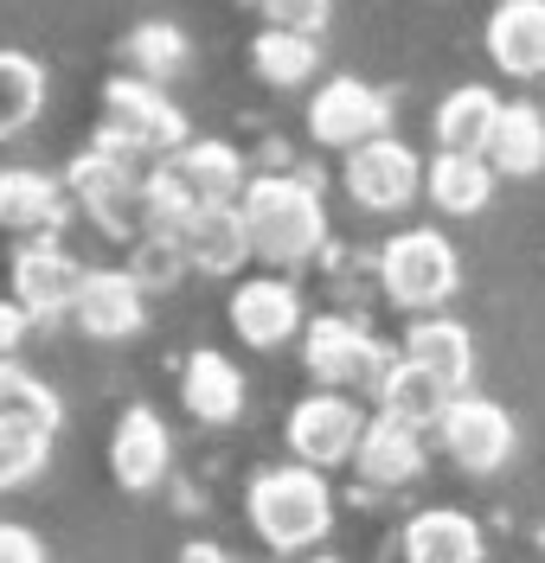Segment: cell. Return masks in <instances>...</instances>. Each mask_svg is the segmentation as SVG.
<instances>
[{
    "label": "cell",
    "mask_w": 545,
    "mask_h": 563,
    "mask_svg": "<svg viewBox=\"0 0 545 563\" xmlns=\"http://www.w3.org/2000/svg\"><path fill=\"white\" fill-rule=\"evenodd\" d=\"M72 218V186L39 167H0V231L20 238H52Z\"/></svg>",
    "instance_id": "14"
},
{
    "label": "cell",
    "mask_w": 545,
    "mask_h": 563,
    "mask_svg": "<svg viewBox=\"0 0 545 563\" xmlns=\"http://www.w3.org/2000/svg\"><path fill=\"white\" fill-rule=\"evenodd\" d=\"M404 358L411 365H424L430 378H443L449 390L469 385L475 372V340L462 320H443V314H417L411 320V333H404Z\"/></svg>",
    "instance_id": "21"
},
{
    "label": "cell",
    "mask_w": 545,
    "mask_h": 563,
    "mask_svg": "<svg viewBox=\"0 0 545 563\" xmlns=\"http://www.w3.org/2000/svg\"><path fill=\"white\" fill-rule=\"evenodd\" d=\"M33 327L39 320L13 301V295H0V358H20V346L33 340Z\"/></svg>",
    "instance_id": "35"
},
{
    "label": "cell",
    "mask_w": 545,
    "mask_h": 563,
    "mask_svg": "<svg viewBox=\"0 0 545 563\" xmlns=\"http://www.w3.org/2000/svg\"><path fill=\"white\" fill-rule=\"evenodd\" d=\"M122 269L142 282L148 295H167V288H181V282H186L193 263H186L181 238H167V231H142V238L129 244V263H122Z\"/></svg>",
    "instance_id": "30"
},
{
    "label": "cell",
    "mask_w": 545,
    "mask_h": 563,
    "mask_svg": "<svg viewBox=\"0 0 545 563\" xmlns=\"http://www.w3.org/2000/svg\"><path fill=\"white\" fill-rule=\"evenodd\" d=\"M0 563H52V551H45V538L33 526L0 519Z\"/></svg>",
    "instance_id": "34"
},
{
    "label": "cell",
    "mask_w": 545,
    "mask_h": 563,
    "mask_svg": "<svg viewBox=\"0 0 545 563\" xmlns=\"http://www.w3.org/2000/svg\"><path fill=\"white\" fill-rule=\"evenodd\" d=\"M404 563H481V526L456 506H430L404 526Z\"/></svg>",
    "instance_id": "23"
},
{
    "label": "cell",
    "mask_w": 545,
    "mask_h": 563,
    "mask_svg": "<svg viewBox=\"0 0 545 563\" xmlns=\"http://www.w3.org/2000/svg\"><path fill=\"white\" fill-rule=\"evenodd\" d=\"M308 563H340V558H308Z\"/></svg>",
    "instance_id": "37"
},
{
    "label": "cell",
    "mask_w": 545,
    "mask_h": 563,
    "mask_svg": "<svg viewBox=\"0 0 545 563\" xmlns=\"http://www.w3.org/2000/svg\"><path fill=\"white\" fill-rule=\"evenodd\" d=\"M244 519L270 551H315L327 531H334V493L327 474L308 461H283V467H263L244 493Z\"/></svg>",
    "instance_id": "2"
},
{
    "label": "cell",
    "mask_w": 545,
    "mask_h": 563,
    "mask_svg": "<svg viewBox=\"0 0 545 563\" xmlns=\"http://www.w3.org/2000/svg\"><path fill=\"white\" fill-rule=\"evenodd\" d=\"M251 70L270 90H302L321 70V38L315 33H290V26H263L251 38Z\"/></svg>",
    "instance_id": "26"
},
{
    "label": "cell",
    "mask_w": 545,
    "mask_h": 563,
    "mask_svg": "<svg viewBox=\"0 0 545 563\" xmlns=\"http://www.w3.org/2000/svg\"><path fill=\"white\" fill-rule=\"evenodd\" d=\"M501 109H508V103H501L488 84H462V90H449V97L436 103V122H430L436 147H456V154H488Z\"/></svg>",
    "instance_id": "22"
},
{
    "label": "cell",
    "mask_w": 545,
    "mask_h": 563,
    "mask_svg": "<svg viewBox=\"0 0 545 563\" xmlns=\"http://www.w3.org/2000/svg\"><path fill=\"white\" fill-rule=\"evenodd\" d=\"M77 288H84V263L52 238H26L13 250V301L33 320H58L77 308Z\"/></svg>",
    "instance_id": "10"
},
{
    "label": "cell",
    "mask_w": 545,
    "mask_h": 563,
    "mask_svg": "<svg viewBox=\"0 0 545 563\" xmlns=\"http://www.w3.org/2000/svg\"><path fill=\"white\" fill-rule=\"evenodd\" d=\"M181 244H186V263H193L199 276H238V269L257 256L251 224H244L238 199H231V206H199L193 218H186Z\"/></svg>",
    "instance_id": "16"
},
{
    "label": "cell",
    "mask_w": 545,
    "mask_h": 563,
    "mask_svg": "<svg viewBox=\"0 0 545 563\" xmlns=\"http://www.w3.org/2000/svg\"><path fill=\"white\" fill-rule=\"evenodd\" d=\"M340 179H347V199L360 211L392 218V211H404L424 192V161H417L399 135H372V141H360V147H347Z\"/></svg>",
    "instance_id": "6"
},
{
    "label": "cell",
    "mask_w": 545,
    "mask_h": 563,
    "mask_svg": "<svg viewBox=\"0 0 545 563\" xmlns=\"http://www.w3.org/2000/svg\"><path fill=\"white\" fill-rule=\"evenodd\" d=\"M72 320H77L84 340H103V346L135 340V333L148 327V288L129 276V269H84Z\"/></svg>",
    "instance_id": "12"
},
{
    "label": "cell",
    "mask_w": 545,
    "mask_h": 563,
    "mask_svg": "<svg viewBox=\"0 0 545 563\" xmlns=\"http://www.w3.org/2000/svg\"><path fill=\"white\" fill-rule=\"evenodd\" d=\"M379 282H385V301L404 308V314H436L456 288H462V256L456 244L417 224V231H399L392 244L379 250Z\"/></svg>",
    "instance_id": "3"
},
{
    "label": "cell",
    "mask_w": 545,
    "mask_h": 563,
    "mask_svg": "<svg viewBox=\"0 0 545 563\" xmlns=\"http://www.w3.org/2000/svg\"><path fill=\"white\" fill-rule=\"evenodd\" d=\"M0 410L7 417H33V422H45V429H58V397H52V385L45 378H33L20 358H0Z\"/></svg>",
    "instance_id": "32"
},
{
    "label": "cell",
    "mask_w": 545,
    "mask_h": 563,
    "mask_svg": "<svg viewBox=\"0 0 545 563\" xmlns=\"http://www.w3.org/2000/svg\"><path fill=\"white\" fill-rule=\"evenodd\" d=\"M488 58L508 77H545V0H501L488 13Z\"/></svg>",
    "instance_id": "18"
},
{
    "label": "cell",
    "mask_w": 545,
    "mask_h": 563,
    "mask_svg": "<svg viewBox=\"0 0 545 563\" xmlns=\"http://www.w3.org/2000/svg\"><path fill=\"white\" fill-rule=\"evenodd\" d=\"M392 129V103L385 90H372L366 77H327L321 90L308 97V135L321 147H360V141L385 135Z\"/></svg>",
    "instance_id": "9"
},
{
    "label": "cell",
    "mask_w": 545,
    "mask_h": 563,
    "mask_svg": "<svg viewBox=\"0 0 545 563\" xmlns=\"http://www.w3.org/2000/svg\"><path fill=\"white\" fill-rule=\"evenodd\" d=\"M122 52H129L135 77H148V84H174L186 70V58H193V45H186V33L174 20H142L135 33L122 38Z\"/></svg>",
    "instance_id": "29"
},
{
    "label": "cell",
    "mask_w": 545,
    "mask_h": 563,
    "mask_svg": "<svg viewBox=\"0 0 545 563\" xmlns=\"http://www.w3.org/2000/svg\"><path fill=\"white\" fill-rule=\"evenodd\" d=\"M244 7L263 13V26H290V33H315V38L334 20V0H244Z\"/></svg>",
    "instance_id": "33"
},
{
    "label": "cell",
    "mask_w": 545,
    "mask_h": 563,
    "mask_svg": "<svg viewBox=\"0 0 545 563\" xmlns=\"http://www.w3.org/2000/svg\"><path fill=\"white\" fill-rule=\"evenodd\" d=\"M436 435H443V455L462 474H501L513 461V442H520L513 417L501 404H488V397H456L443 410V422H436Z\"/></svg>",
    "instance_id": "8"
},
{
    "label": "cell",
    "mask_w": 545,
    "mask_h": 563,
    "mask_svg": "<svg viewBox=\"0 0 545 563\" xmlns=\"http://www.w3.org/2000/svg\"><path fill=\"white\" fill-rule=\"evenodd\" d=\"M193 211H199L193 186H186V179L167 167V161H161V167L142 179V231H167V238H181Z\"/></svg>",
    "instance_id": "31"
},
{
    "label": "cell",
    "mask_w": 545,
    "mask_h": 563,
    "mask_svg": "<svg viewBox=\"0 0 545 563\" xmlns=\"http://www.w3.org/2000/svg\"><path fill=\"white\" fill-rule=\"evenodd\" d=\"M103 122L116 135H129L142 147V161H167L174 147H186V109L167 97V84L148 77H109L103 84Z\"/></svg>",
    "instance_id": "5"
},
{
    "label": "cell",
    "mask_w": 545,
    "mask_h": 563,
    "mask_svg": "<svg viewBox=\"0 0 545 563\" xmlns=\"http://www.w3.org/2000/svg\"><path fill=\"white\" fill-rule=\"evenodd\" d=\"M45 115V65L20 45H0V141L26 135Z\"/></svg>",
    "instance_id": "27"
},
{
    "label": "cell",
    "mask_w": 545,
    "mask_h": 563,
    "mask_svg": "<svg viewBox=\"0 0 545 563\" xmlns=\"http://www.w3.org/2000/svg\"><path fill=\"white\" fill-rule=\"evenodd\" d=\"M302 327H308V314H302V295H295V282L283 269L238 282V295H231V333L244 346L276 352V346H290Z\"/></svg>",
    "instance_id": "11"
},
{
    "label": "cell",
    "mask_w": 545,
    "mask_h": 563,
    "mask_svg": "<svg viewBox=\"0 0 545 563\" xmlns=\"http://www.w3.org/2000/svg\"><path fill=\"white\" fill-rule=\"evenodd\" d=\"M174 467V435L167 422L154 417L148 404H129L116 417V435H109V474L122 493H154Z\"/></svg>",
    "instance_id": "13"
},
{
    "label": "cell",
    "mask_w": 545,
    "mask_h": 563,
    "mask_svg": "<svg viewBox=\"0 0 545 563\" xmlns=\"http://www.w3.org/2000/svg\"><path fill=\"white\" fill-rule=\"evenodd\" d=\"M488 161L501 179H533L545 174V109L539 103H508L488 141Z\"/></svg>",
    "instance_id": "25"
},
{
    "label": "cell",
    "mask_w": 545,
    "mask_h": 563,
    "mask_svg": "<svg viewBox=\"0 0 545 563\" xmlns=\"http://www.w3.org/2000/svg\"><path fill=\"white\" fill-rule=\"evenodd\" d=\"M379 397V410L385 417H399V422H411V429H436L443 422V410L462 397V390H449L443 378H430L424 365H411V358H392V372H385V385L372 390Z\"/></svg>",
    "instance_id": "24"
},
{
    "label": "cell",
    "mask_w": 545,
    "mask_h": 563,
    "mask_svg": "<svg viewBox=\"0 0 545 563\" xmlns=\"http://www.w3.org/2000/svg\"><path fill=\"white\" fill-rule=\"evenodd\" d=\"M181 404L193 422H206V429H225V422L244 417V372L225 358V352L199 346L193 358H186L181 372Z\"/></svg>",
    "instance_id": "17"
},
{
    "label": "cell",
    "mask_w": 545,
    "mask_h": 563,
    "mask_svg": "<svg viewBox=\"0 0 545 563\" xmlns=\"http://www.w3.org/2000/svg\"><path fill=\"white\" fill-rule=\"evenodd\" d=\"M494 161L488 154H456V147H436V161L424 167V192H430L436 211H449V218H475V211H488L494 199Z\"/></svg>",
    "instance_id": "20"
},
{
    "label": "cell",
    "mask_w": 545,
    "mask_h": 563,
    "mask_svg": "<svg viewBox=\"0 0 545 563\" xmlns=\"http://www.w3.org/2000/svg\"><path fill=\"white\" fill-rule=\"evenodd\" d=\"M302 365L327 390H379L392 372V352L347 314H315L302 327Z\"/></svg>",
    "instance_id": "4"
},
{
    "label": "cell",
    "mask_w": 545,
    "mask_h": 563,
    "mask_svg": "<svg viewBox=\"0 0 545 563\" xmlns=\"http://www.w3.org/2000/svg\"><path fill=\"white\" fill-rule=\"evenodd\" d=\"M52 435L58 429H45L33 417H7L0 410V493H20L33 487L39 474H45V461H52Z\"/></svg>",
    "instance_id": "28"
},
{
    "label": "cell",
    "mask_w": 545,
    "mask_h": 563,
    "mask_svg": "<svg viewBox=\"0 0 545 563\" xmlns=\"http://www.w3.org/2000/svg\"><path fill=\"white\" fill-rule=\"evenodd\" d=\"M181 563H231V558L218 551L212 538H193V544H186V551H181Z\"/></svg>",
    "instance_id": "36"
},
{
    "label": "cell",
    "mask_w": 545,
    "mask_h": 563,
    "mask_svg": "<svg viewBox=\"0 0 545 563\" xmlns=\"http://www.w3.org/2000/svg\"><path fill=\"white\" fill-rule=\"evenodd\" d=\"M244 224H251V250L270 269H302L327 250V206L321 186L302 174H257L244 186Z\"/></svg>",
    "instance_id": "1"
},
{
    "label": "cell",
    "mask_w": 545,
    "mask_h": 563,
    "mask_svg": "<svg viewBox=\"0 0 545 563\" xmlns=\"http://www.w3.org/2000/svg\"><path fill=\"white\" fill-rule=\"evenodd\" d=\"M366 422L360 417V404H353V390H315V397H302L290 410V455L295 461H308V467H340V461H353L360 455V435H366Z\"/></svg>",
    "instance_id": "7"
},
{
    "label": "cell",
    "mask_w": 545,
    "mask_h": 563,
    "mask_svg": "<svg viewBox=\"0 0 545 563\" xmlns=\"http://www.w3.org/2000/svg\"><path fill=\"white\" fill-rule=\"evenodd\" d=\"M167 167L193 186V199H199V206H231V199H244V186H251L244 154H238L231 141H212V135L174 147V154H167Z\"/></svg>",
    "instance_id": "19"
},
{
    "label": "cell",
    "mask_w": 545,
    "mask_h": 563,
    "mask_svg": "<svg viewBox=\"0 0 545 563\" xmlns=\"http://www.w3.org/2000/svg\"><path fill=\"white\" fill-rule=\"evenodd\" d=\"M353 467H360V487H372V493L411 487V481L424 474V429H411V422H399V417L379 410V417L366 422Z\"/></svg>",
    "instance_id": "15"
}]
</instances>
